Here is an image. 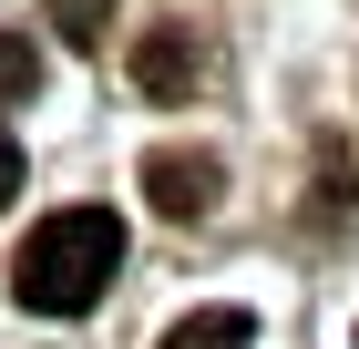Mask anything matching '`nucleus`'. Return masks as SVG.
Returning a JSON list of instances; mask_svg holds the SVG:
<instances>
[{
  "label": "nucleus",
  "instance_id": "1",
  "mask_svg": "<svg viewBox=\"0 0 359 349\" xmlns=\"http://www.w3.org/2000/svg\"><path fill=\"white\" fill-rule=\"evenodd\" d=\"M113 268H123V216L113 206H62V216H41L21 237L11 298H21L31 319H83L93 298L113 288Z\"/></svg>",
  "mask_w": 359,
  "mask_h": 349
},
{
  "label": "nucleus",
  "instance_id": "2",
  "mask_svg": "<svg viewBox=\"0 0 359 349\" xmlns=\"http://www.w3.org/2000/svg\"><path fill=\"white\" fill-rule=\"evenodd\" d=\"M144 195H154L175 226H195V216H216L226 164H216V154H195V144H154V154H144Z\"/></svg>",
  "mask_w": 359,
  "mask_h": 349
},
{
  "label": "nucleus",
  "instance_id": "3",
  "mask_svg": "<svg viewBox=\"0 0 359 349\" xmlns=\"http://www.w3.org/2000/svg\"><path fill=\"white\" fill-rule=\"evenodd\" d=\"M134 82L154 93V103H185L195 82H205V41H195L185 21H144L134 31Z\"/></svg>",
  "mask_w": 359,
  "mask_h": 349
},
{
  "label": "nucleus",
  "instance_id": "4",
  "mask_svg": "<svg viewBox=\"0 0 359 349\" xmlns=\"http://www.w3.org/2000/svg\"><path fill=\"white\" fill-rule=\"evenodd\" d=\"M154 349H257V319L247 308H195V319H175Z\"/></svg>",
  "mask_w": 359,
  "mask_h": 349
},
{
  "label": "nucleus",
  "instance_id": "5",
  "mask_svg": "<svg viewBox=\"0 0 359 349\" xmlns=\"http://www.w3.org/2000/svg\"><path fill=\"white\" fill-rule=\"evenodd\" d=\"M31 82H41V52H31V31H0V103H21Z\"/></svg>",
  "mask_w": 359,
  "mask_h": 349
},
{
  "label": "nucleus",
  "instance_id": "6",
  "mask_svg": "<svg viewBox=\"0 0 359 349\" xmlns=\"http://www.w3.org/2000/svg\"><path fill=\"white\" fill-rule=\"evenodd\" d=\"M21 195V144H11V124H0V206Z\"/></svg>",
  "mask_w": 359,
  "mask_h": 349
}]
</instances>
